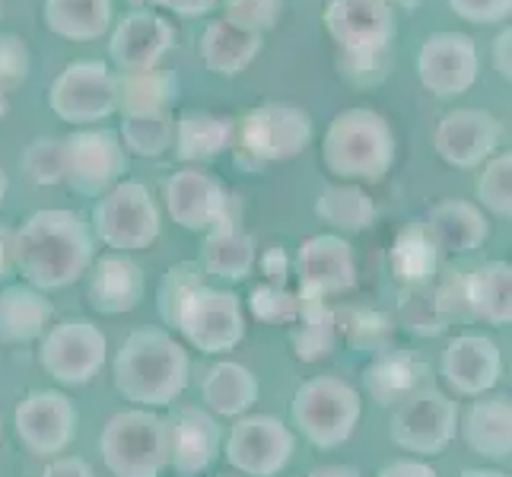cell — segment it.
I'll return each mask as SVG.
<instances>
[{"instance_id":"cell-10","label":"cell","mask_w":512,"mask_h":477,"mask_svg":"<svg viewBox=\"0 0 512 477\" xmlns=\"http://www.w3.org/2000/svg\"><path fill=\"white\" fill-rule=\"evenodd\" d=\"M105 357H109V344L90 318H67V322L48 328L39 341L42 369L67 388L90 385L105 366Z\"/></svg>"},{"instance_id":"cell-3","label":"cell","mask_w":512,"mask_h":477,"mask_svg":"<svg viewBox=\"0 0 512 477\" xmlns=\"http://www.w3.org/2000/svg\"><path fill=\"white\" fill-rule=\"evenodd\" d=\"M322 163L350 185L382 182L395 166V131L373 109H344L322 137Z\"/></svg>"},{"instance_id":"cell-35","label":"cell","mask_w":512,"mask_h":477,"mask_svg":"<svg viewBox=\"0 0 512 477\" xmlns=\"http://www.w3.org/2000/svg\"><path fill=\"white\" fill-rule=\"evenodd\" d=\"M115 93H118V112L121 115L169 112V105L179 99V77L166 67L137 70V74L115 77Z\"/></svg>"},{"instance_id":"cell-54","label":"cell","mask_w":512,"mask_h":477,"mask_svg":"<svg viewBox=\"0 0 512 477\" xmlns=\"http://www.w3.org/2000/svg\"><path fill=\"white\" fill-rule=\"evenodd\" d=\"M4 274H7V249L0 245V277H4Z\"/></svg>"},{"instance_id":"cell-24","label":"cell","mask_w":512,"mask_h":477,"mask_svg":"<svg viewBox=\"0 0 512 477\" xmlns=\"http://www.w3.org/2000/svg\"><path fill=\"white\" fill-rule=\"evenodd\" d=\"M458 303L468 309L471 318L484 325L503 328L512 322V264L509 261H484L471 274L455 284Z\"/></svg>"},{"instance_id":"cell-45","label":"cell","mask_w":512,"mask_h":477,"mask_svg":"<svg viewBox=\"0 0 512 477\" xmlns=\"http://www.w3.org/2000/svg\"><path fill=\"white\" fill-rule=\"evenodd\" d=\"M147 4H156V7L175 13V16H185V20H191V16H207L220 4V0H147Z\"/></svg>"},{"instance_id":"cell-31","label":"cell","mask_w":512,"mask_h":477,"mask_svg":"<svg viewBox=\"0 0 512 477\" xmlns=\"http://www.w3.org/2000/svg\"><path fill=\"white\" fill-rule=\"evenodd\" d=\"M264 35H252L233 29L226 20L207 23L198 42V55L204 67L217 77H239L245 67H249L261 55Z\"/></svg>"},{"instance_id":"cell-37","label":"cell","mask_w":512,"mask_h":477,"mask_svg":"<svg viewBox=\"0 0 512 477\" xmlns=\"http://www.w3.org/2000/svg\"><path fill=\"white\" fill-rule=\"evenodd\" d=\"M172 134H175V118L172 112H134V115H121V131L118 140L125 153L156 159L172 147Z\"/></svg>"},{"instance_id":"cell-40","label":"cell","mask_w":512,"mask_h":477,"mask_svg":"<svg viewBox=\"0 0 512 477\" xmlns=\"http://www.w3.org/2000/svg\"><path fill=\"white\" fill-rule=\"evenodd\" d=\"M23 172L35 185L64 182V137H35L20 156Z\"/></svg>"},{"instance_id":"cell-26","label":"cell","mask_w":512,"mask_h":477,"mask_svg":"<svg viewBox=\"0 0 512 477\" xmlns=\"http://www.w3.org/2000/svg\"><path fill=\"white\" fill-rule=\"evenodd\" d=\"M458 430L474 455L503 462L512 455V401L509 395H481L465 414H458Z\"/></svg>"},{"instance_id":"cell-46","label":"cell","mask_w":512,"mask_h":477,"mask_svg":"<svg viewBox=\"0 0 512 477\" xmlns=\"http://www.w3.org/2000/svg\"><path fill=\"white\" fill-rule=\"evenodd\" d=\"M42 477H96V474L90 462H83L77 455H64V458H55V462H48Z\"/></svg>"},{"instance_id":"cell-14","label":"cell","mask_w":512,"mask_h":477,"mask_svg":"<svg viewBox=\"0 0 512 477\" xmlns=\"http://www.w3.org/2000/svg\"><path fill=\"white\" fill-rule=\"evenodd\" d=\"M296 436L271 414H242L226 436V462L249 477H277L290 465Z\"/></svg>"},{"instance_id":"cell-16","label":"cell","mask_w":512,"mask_h":477,"mask_svg":"<svg viewBox=\"0 0 512 477\" xmlns=\"http://www.w3.org/2000/svg\"><path fill=\"white\" fill-rule=\"evenodd\" d=\"M296 280H299V299H322L344 296L357 287V255L344 236L322 233L299 242L296 252Z\"/></svg>"},{"instance_id":"cell-30","label":"cell","mask_w":512,"mask_h":477,"mask_svg":"<svg viewBox=\"0 0 512 477\" xmlns=\"http://www.w3.org/2000/svg\"><path fill=\"white\" fill-rule=\"evenodd\" d=\"M258 401V379L249 366L242 363H217L207 369L201 379V408L214 417H242L255 408Z\"/></svg>"},{"instance_id":"cell-7","label":"cell","mask_w":512,"mask_h":477,"mask_svg":"<svg viewBox=\"0 0 512 477\" xmlns=\"http://www.w3.org/2000/svg\"><path fill=\"white\" fill-rule=\"evenodd\" d=\"M166 325L179 328L191 347L201 353H229L245 338V312L236 293L194 284L175 309L166 315Z\"/></svg>"},{"instance_id":"cell-5","label":"cell","mask_w":512,"mask_h":477,"mask_svg":"<svg viewBox=\"0 0 512 477\" xmlns=\"http://www.w3.org/2000/svg\"><path fill=\"white\" fill-rule=\"evenodd\" d=\"M99 452L115 477H160L169 468V423L147 408L121 411L102 427Z\"/></svg>"},{"instance_id":"cell-53","label":"cell","mask_w":512,"mask_h":477,"mask_svg":"<svg viewBox=\"0 0 512 477\" xmlns=\"http://www.w3.org/2000/svg\"><path fill=\"white\" fill-rule=\"evenodd\" d=\"M7 109H10V99H7V93H4V90H0V118L7 115Z\"/></svg>"},{"instance_id":"cell-23","label":"cell","mask_w":512,"mask_h":477,"mask_svg":"<svg viewBox=\"0 0 512 477\" xmlns=\"http://www.w3.org/2000/svg\"><path fill=\"white\" fill-rule=\"evenodd\" d=\"M90 284H86V299H90L93 312L99 315H125L144 303L147 280L140 264L131 255L109 252L99 255L90 264Z\"/></svg>"},{"instance_id":"cell-19","label":"cell","mask_w":512,"mask_h":477,"mask_svg":"<svg viewBox=\"0 0 512 477\" xmlns=\"http://www.w3.org/2000/svg\"><path fill=\"white\" fill-rule=\"evenodd\" d=\"M175 26L163 13L153 10H131L112 29L109 58L121 74H137V70H153L175 48Z\"/></svg>"},{"instance_id":"cell-20","label":"cell","mask_w":512,"mask_h":477,"mask_svg":"<svg viewBox=\"0 0 512 477\" xmlns=\"http://www.w3.org/2000/svg\"><path fill=\"white\" fill-rule=\"evenodd\" d=\"M503 128L490 112L455 109L443 115L433 131V150L443 163L455 169H478L497 153Z\"/></svg>"},{"instance_id":"cell-42","label":"cell","mask_w":512,"mask_h":477,"mask_svg":"<svg viewBox=\"0 0 512 477\" xmlns=\"http://www.w3.org/2000/svg\"><path fill=\"white\" fill-rule=\"evenodd\" d=\"M32 70L29 45L16 32H0V90L10 93L23 86Z\"/></svg>"},{"instance_id":"cell-27","label":"cell","mask_w":512,"mask_h":477,"mask_svg":"<svg viewBox=\"0 0 512 477\" xmlns=\"http://www.w3.org/2000/svg\"><path fill=\"white\" fill-rule=\"evenodd\" d=\"M427 233L436 249H443L449 255H471L484 249V242L490 239V220L474 201L452 198V201H439L430 210Z\"/></svg>"},{"instance_id":"cell-47","label":"cell","mask_w":512,"mask_h":477,"mask_svg":"<svg viewBox=\"0 0 512 477\" xmlns=\"http://www.w3.org/2000/svg\"><path fill=\"white\" fill-rule=\"evenodd\" d=\"M379 477H439V474L427 462H420V458H398V462L385 465Z\"/></svg>"},{"instance_id":"cell-17","label":"cell","mask_w":512,"mask_h":477,"mask_svg":"<svg viewBox=\"0 0 512 477\" xmlns=\"http://www.w3.org/2000/svg\"><path fill=\"white\" fill-rule=\"evenodd\" d=\"M77 408L64 392H29L13 411V427L35 458L61 455L77 436Z\"/></svg>"},{"instance_id":"cell-4","label":"cell","mask_w":512,"mask_h":477,"mask_svg":"<svg viewBox=\"0 0 512 477\" xmlns=\"http://www.w3.org/2000/svg\"><path fill=\"white\" fill-rule=\"evenodd\" d=\"M312 115L290 102H261L236 121L233 156L242 169L258 172L287 163L312 144Z\"/></svg>"},{"instance_id":"cell-39","label":"cell","mask_w":512,"mask_h":477,"mask_svg":"<svg viewBox=\"0 0 512 477\" xmlns=\"http://www.w3.org/2000/svg\"><path fill=\"white\" fill-rule=\"evenodd\" d=\"M474 194H478V207L484 214L509 220L512 217V153H493L478 182H474Z\"/></svg>"},{"instance_id":"cell-21","label":"cell","mask_w":512,"mask_h":477,"mask_svg":"<svg viewBox=\"0 0 512 477\" xmlns=\"http://www.w3.org/2000/svg\"><path fill=\"white\" fill-rule=\"evenodd\" d=\"M169 423V468L182 477H198L210 471L223 449L220 420L201 404L175 408Z\"/></svg>"},{"instance_id":"cell-11","label":"cell","mask_w":512,"mask_h":477,"mask_svg":"<svg viewBox=\"0 0 512 477\" xmlns=\"http://www.w3.org/2000/svg\"><path fill=\"white\" fill-rule=\"evenodd\" d=\"M48 105L74 128H93L118 112L115 74L102 61H70L48 90Z\"/></svg>"},{"instance_id":"cell-44","label":"cell","mask_w":512,"mask_h":477,"mask_svg":"<svg viewBox=\"0 0 512 477\" xmlns=\"http://www.w3.org/2000/svg\"><path fill=\"white\" fill-rule=\"evenodd\" d=\"M446 4L458 20H468L474 26L503 23L512 13V0H446Z\"/></svg>"},{"instance_id":"cell-41","label":"cell","mask_w":512,"mask_h":477,"mask_svg":"<svg viewBox=\"0 0 512 477\" xmlns=\"http://www.w3.org/2000/svg\"><path fill=\"white\" fill-rule=\"evenodd\" d=\"M284 0H223V20L252 35H264L277 26Z\"/></svg>"},{"instance_id":"cell-34","label":"cell","mask_w":512,"mask_h":477,"mask_svg":"<svg viewBox=\"0 0 512 477\" xmlns=\"http://www.w3.org/2000/svg\"><path fill=\"white\" fill-rule=\"evenodd\" d=\"M290 344L296 360H325L338 347L341 334H338V318H334V309H328V303L322 299H299L296 318L290 322Z\"/></svg>"},{"instance_id":"cell-36","label":"cell","mask_w":512,"mask_h":477,"mask_svg":"<svg viewBox=\"0 0 512 477\" xmlns=\"http://www.w3.org/2000/svg\"><path fill=\"white\" fill-rule=\"evenodd\" d=\"M315 217L341 233H366L376 223V201L360 185H325L315 201Z\"/></svg>"},{"instance_id":"cell-13","label":"cell","mask_w":512,"mask_h":477,"mask_svg":"<svg viewBox=\"0 0 512 477\" xmlns=\"http://www.w3.org/2000/svg\"><path fill=\"white\" fill-rule=\"evenodd\" d=\"M128 169V153L118 131L109 128H77L64 137V182L83 198H99L121 182Z\"/></svg>"},{"instance_id":"cell-49","label":"cell","mask_w":512,"mask_h":477,"mask_svg":"<svg viewBox=\"0 0 512 477\" xmlns=\"http://www.w3.org/2000/svg\"><path fill=\"white\" fill-rule=\"evenodd\" d=\"M261 271H264V277H268V284L284 287V280H287L290 268H287V255H284V249H280V245L268 249V255L261 258Z\"/></svg>"},{"instance_id":"cell-25","label":"cell","mask_w":512,"mask_h":477,"mask_svg":"<svg viewBox=\"0 0 512 477\" xmlns=\"http://www.w3.org/2000/svg\"><path fill=\"white\" fill-rule=\"evenodd\" d=\"M255 264H258V242L252 233H245L233 214H226L214 229L204 233V245H201L204 274L239 284V280H245L255 271Z\"/></svg>"},{"instance_id":"cell-2","label":"cell","mask_w":512,"mask_h":477,"mask_svg":"<svg viewBox=\"0 0 512 477\" xmlns=\"http://www.w3.org/2000/svg\"><path fill=\"white\" fill-rule=\"evenodd\" d=\"M191 376L188 350L163 328H137L118 347L112 379L118 395L137 408H169L182 398Z\"/></svg>"},{"instance_id":"cell-1","label":"cell","mask_w":512,"mask_h":477,"mask_svg":"<svg viewBox=\"0 0 512 477\" xmlns=\"http://www.w3.org/2000/svg\"><path fill=\"white\" fill-rule=\"evenodd\" d=\"M13 264L35 290H64L90 271L96 258L93 229L64 207L35 210L10 242Z\"/></svg>"},{"instance_id":"cell-33","label":"cell","mask_w":512,"mask_h":477,"mask_svg":"<svg viewBox=\"0 0 512 477\" xmlns=\"http://www.w3.org/2000/svg\"><path fill=\"white\" fill-rule=\"evenodd\" d=\"M423 376H427V369H423V363L414 353L385 347L379 350V357L366 366L363 382L369 388V395L379 404H395V401L411 398L420 388H427L423 385Z\"/></svg>"},{"instance_id":"cell-38","label":"cell","mask_w":512,"mask_h":477,"mask_svg":"<svg viewBox=\"0 0 512 477\" xmlns=\"http://www.w3.org/2000/svg\"><path fill=\"white\" fill-rule=\"evenodd\" d=\"M449 293L443 287L411 284L408 293H401V322L417 334H439L449 322Z\"/></svg>"},{"instance_id":"cell-6","label":"cell","mask_w":512,"mask_h":477,"mask_svg":"<svg viewBox=\"0 0 512 477\" xmlns=\"http://www.w3.org/2000/svg\"><path fill=\"white\" fill-rule=\"evenodd\" d=\"M293 423L315 449H338L357 430L363 398L338 376H315L296 388L290 404Z\"/></svg>"},{"instance_id":"cell-51","label":"cell","mask_w":512,"mask_h":477,"mask_svg":"<svg viewBox=\"0 0 512 477\" xmlns=\"http://www.w3.org/2000/svg\"><path fill=\"white\" fill-rule=\"evenodd\" d=\"M458 477H506V474L497 471V468H468V471H462Z\"/></svg>"},{"instance_id":"cell-15","label":"cell","mask_w":512,"mask_h":477,"mask_svg":"<svg viewBox=\"0 0 512 477\" xmlns=\"http://www.w3.org/2000/svg\"><path fill=\"white\" fill-rule=\"evenodd\" d=\"M481 74L478 42L465 32H433L423 39L417 55V77L436 99L468 93Z\"/></svg>"},{"instance_id":"cell-9","label":"cell","mask_w":512,"mask_h":477,"mask_svg":"<svg viewBox=\"0 0 512 477\" xmlns=\"http://www.w3.org/2000/svg\"><path fill=\"white\" fill-rule=\"evenodd\" d=\"M322 23L328 39L338 45L344 67L382 58L398 26L388 0H328Z\"/></svg>"},{"instance_id":"cell-29","label":"cell","mask_w":512,"mask_h":477,"mask_svg":"<svg viewBox=\"0 0 512 477\" xmlns=\"http://www.w3.org/2000/svg\"><path fill=\"white\" fill-rule=\"evenodd\" d=\"M55 306L42 290L13 284L0 290V344H32L48 331Z\"/></svg>"},{"instance_id":"cell-18","label":"cell","mask_w":512,"mask_h":477,"mask_svg":"<svg viewBox=\"0 0 512 477\" xmlns=\"http://www.w3.org/2000/svg\"><path fill=\"white\" fill-rule=\"evenodd\" d=\"M166 210L188 233H207L233 214V194L214 172L185 166L166 179Z\"/></svg>"},{"instance_id":"cell-48","label":"cell","mask_w":512,"mask_h":477,"mask_svg":"<svg viewBox=\"0 0 512 477\" xmlns=\"http://www.w3.org/2000/svg\"><path fill=\"white\" fill-rule=\"evenodd\" d=\"M493 70H497L503 80L512 77V29L509 26L493 39Z\"/></svg>"},{"instance_id":"cell-12","label":"cell","mask_w":512,"mask_h":477,"mask_svg":"<svg viewBox=\"0 0 512 477\" xmlns=\"http://www.w3.org/2000/svg\"><path fill=\"white\" fill-rule=\"evenodd\" d=\"M458 433V401L427 385L404 398L392 414V443L404 452L430 458L446 452Z\"/></svg>"},{"instance_id":"cell-22","label":"cell","mask_w":512,"mask_h":477,"mask_svg":"<svg viewBox=\"0 0 512 477\" xmlns=\"http://www.w3.org/2000/svg\"><path fill=\"white\" fill-rule=\"evenodd\" d=\"M439 373L446 385L462 398H481L497 388L503 373V353L487 334H458L443 350Z\"/></svg>"},{"instance_id":"cell-50","label":"cell","mask_w":512,"mask_h":477,"mask_svg":"<svg viewBox=\"0 0 512 477\" xmlns=\"http://www.w3.org/2000/svg\"><path fill=\"white\" fill-rule=\"evenodd\" d=\"M306 477H363V474L357 468H350V465H322V468L309 471Z\"/></svg>"},{"instance_id":"cell-28","label":"cell","mask_w":512,"mask_h":477,"mask_svg":"<svg viewBox=\"0 0 512 477\" xmlns=\"http://www.w3.org/2000/svg\"><path fill=\"white\" fill-rule=\"evenodd\" d=\"M175 156L182 163H210L236 144V118L220 112H182L175 118Z\"/></svg>"},{"instance_id":"cell-8","label":"cell","mask_w":512,"mask_h":477,"mask_svg":"<svg viewBox=\"0 0 512 477\" xmlns=\"http://www.w3.org/2000/svg\"><path fill=\"white\" fill-rule=\"evenodd\" d=\"M93 233L112 252H144L163 233V214L144 182H118L93 207Z\"/></svg>"},{"instance_id":"cell-32","label":"cell","mask_w":512,"mask_h":477,"mask_svg":"<svg viewBox=\"0 0 512 477\" xmlns=\"http://www.w3.org/2000/svg\"><path fill=\"white\" fill-rule=\"evenodd\" d=\"M112 0H45V29L67 42H96L112 26Z\"/></svg>"},{"instance_id":"cell-43","label":"cell","mask_w":512,"mask_h":477,"mask_svg":"<svg viewBox=\"0 0 512 477\" xmlns=\"http://www.w3.org/2000/svg\"><path fill=\"white\" fill-rule=\"evenodd\" d=\"M296 309H299V296L287 293L284 287L277 284H258L252 290V312L255 318L268 325H290L296 318Z\"/></svg>"},{"instance_id":"cell-52","label":"cell","mask_w":512,"mask_h":477,"mask_svg":"<svg viewBox=\"0 0 512 477\" xmlns=\"http://www.w3.org/2000/svg\"><path fill=\"white\" fill-rule=\"evenodd\" d=\"M7 188H10V179H7L4 166H0V204H4V198H7Z\"/></svg>"},{"instance_id":"cell-56","label":"cell","mask_w":512,"mask_h":477,"mask_svg":"<svg viewBox=\"0 0 512 477\" xmlns=\"http://www.w3.org/2000/svg\"><path fill=\"white\" fill-rule=\"evenodd\" d=\"M0 13H4V0H0Z\"/></svg>"},{"instance_id":"cell-55","label":"cell","mask_w":512,"mask_h":477,"mask_svg":"<svg viewBox=\"0 0 512 477\" xmlns=\"http://www.w3.org/2000/svg\"><path fill=\"white\" fill-rule=\"evenodd\" d=\"M131 4H134V10H140V7H144V4H147V0H131Z\"/></svg>"}]
</instances>
